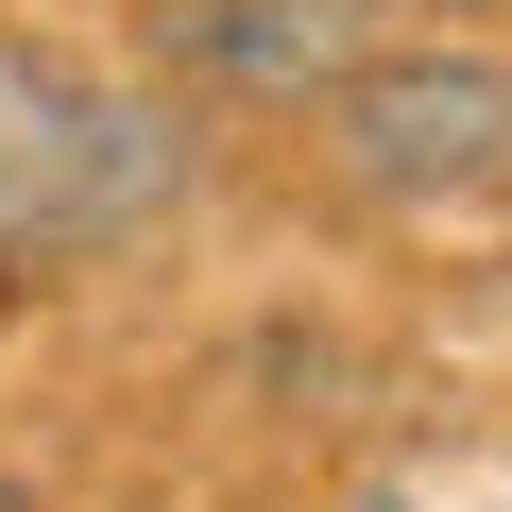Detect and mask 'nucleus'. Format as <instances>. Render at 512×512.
I'll use <instances>...</instances> for the list:
<instances>
[{"mask_svg":"<svg viewBox=\"0 0 512 512\" xmlns=\"http://www.w3.org/2000/svg\"><path fill=\"white\" fill-rule=\"evenodd\" d=\"M188 188V120L137 86H86L69 52H0V256L35 239H103L137 205Z\"/></svg>","mask_w":512,"mask_h":512,"instance_id":"obj_1","label":"nucleus"},{"mask_svg":"<svg viewBox=\"0 0 512 512\" xmlns=\"http://www.w3.org/2000/svg\"><path fill=\"white\" fill-rule=\"evenodd\" d=\"M325 154L376 205H478L512 171V52H359L325 86Z\"/></svg>","mask_w":512,"mask_h":512,"instance_id":"obj_2","label":"nucleus"},{"mask_svg":"<svg viewBox=\"0 0 512 512\" xmlns=\"http://www.w3.org/2000/svg\"><path fill=\"white\" fill-rule=\"evenodd\" d=\"M154 52L188 86H239V103H325L376 52V0H171Z\"/></svg>","mask_w":512,"mask_h":512,"instance_id":"obj_3","label":"nucleus"},{"mask_svg":"<svg viewBox=\"0 0 512 512\" xmlns=\"http://www.w3.org/2000/svg\"><path fill=\"white\" fill-rule=\"evenodd\" d=\"M359 512H393V495H359Z\"/></svg>","mask_w":512,"mask_h":512,"instance_id":"obj_4","label":"nucleus"},{"mask_svg":"<svg viewBox=\"0 0 512 512\" xmlns=\"http://www.w3.org/2000/svg\"><path fill=\"white\" fill-rule=\"evenodd\" d=\"M0 512H18V495H0Z\"/></svg>","mask_w":512,"mask_h":512,"instance_id":"obj_5","label":"nucleus"}]
</instances>
